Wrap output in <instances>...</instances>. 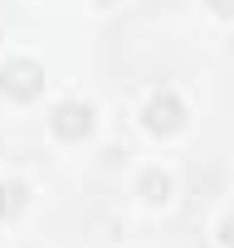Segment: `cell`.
I'll use <instances>...</instances> for the list:
<instances>
[{"label":"cell","mask_w":234,"mask_h":248,"mask_svg":"<svg viewBox=\"0 0 234 248\" xmlns=\"http://www.w3.org/2000/svg\"><path fill=\"white\" fill-rule=\"evenodd\" d=\"M44 88V68L25 54H10V59H0V93H10V97H34Z\"/></svg>","instance_id":"1"},{"label":"cell","mask_w":234,"mask_h":248,"mask_svg":"<svg viewBox=\"0 0 234 248\" xmlns=\"http://www.w3.org/2000/svg\"><path fill=\"white\" fill-rule=\"evenodd\" d=\"M142 122L151 132H176L181 122H185V102H181V93L176 88H156L147 102H142Z\"/></svg>","instance_id":"2"},{"label":"cell","mask_w":234,"mask_h":248,"mask_svg":"<svg viewBox=\"0 0 234 248\" xmlns=\"http://www.w3.org/2000/svg\"><path fill=\"white\" fill-rule=\"evenodd\" d=\"M49 127H54V137L78 141V137L93 132V107H88L83 97H64V102H54V112H49Z\"/></svg>","instance_id":"3"},{"label":"cell","mask_w":234,"mask_h":248,"mask_svg":"<svg viewBox=\"0 0 234 248\" xmlns=\"http://www.w3.org/2000/svg\"><path fill=\"white\" fill-rule=\"evenodd\" d=\"M25 200H30V185H25V180L0 175V219H15V214L25 209Z\"/></svg>","instance_id":"4"},{"label":"cell","mask_w":234,"mask_h":248,"mask_svg":"<svg viewBox=\"0 0 234 248\" xmlns=\"http://www.w3.org/2000/svg\"><path fill=\"white\" fill-rule=\"evenodd\" d=\"M142 195H147L151 204L171 200V175H166V170H147V175H142Z\"/></svg>","instance_id":"5"},{"label":"cell","mask_w":234,"mask_h":248,"mask_svg":"<svg viewBox=\"0 0 234 248\" xmlns=\"http://www.w3.org/2000/svg\"><path fill=\"white\" fill-rule=\"evenodd\" d=\"M219 243H224V248H234V209L219 219Z\"/></svg>","instance_id":"6"}]
</instances>
